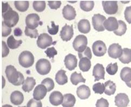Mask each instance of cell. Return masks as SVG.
Instances as JSON below:
<instances>
[{
	"instance_id": "6da1fadb",
	"label": "cell",
	"mask_w": 131,
	"mask_h": 107,
	"mask_svg": "<svg viewBox=\"0 0 131 107\" xmlns=\"http://www.w3.org/2000/svg\"><path fill=\"white\" fill-rule=\"evenodd\" d=\"M2 17L3 22L7 26L12 28L14 27L19 20L18 14L13 10V9L7 3H2Z\"/></svg>"
},
{
	"instance_id": "7a4b0ae2",
	"label": "cell",
	"mask_w": 131,
	"mask_h": 107,
	"mask_svg": "<svg viewBox=\"0 0 131 107\" xmlns=\"http://www.w3.org/2000/svg\"><path fill=\"white\" fill-rule=\"evenodd\" d=\"M5 73L9 83L15 86L23 84L25 81L23 74L20 72H18L16 68L13 65L7 66Z\"/></svg>"
},
{
	"instance_id": "3957f363",
	"label": "cell",
	"mask_w": 131,
	"mask_h": 107,
	"mask_svg": "<svg viewBox=\"0 0 131 107\" xmlns=\"http://www.w3.org/2000/svg\"><path fill=\"white\" fill-rule=\"evenodd\" d=\"M18 62L22 67L28 68L33 65L34 63V57L29 51H23L18 57Z\"/></svg>"
},
{
	"instance_id": "277c9868",
	"label": "cell",
	"mask_w": 131,
	"mask_h": 107,
	"mask_svg": "<svg viewBox=\"0 0 131 107\" xmlns=\"http://www.w3.org/2000/svg\"><path fill=\"white\" fill-rule=\"evenodd\" d=\"M88 40L87 37L83 35H79L74 40L73 46L75 51L81 53L87 48Z\"/></svg>"
},
{
	"instance_id": "5b68a950",
	"label": "cell",
	"mask_w": 131,
	"mask_h": 107,
	"mask_svg": "<svg viewBox=\"0 0 131 107\" xmlns=\"http://www.w3.org/2000/svg\"><path fill=\"white\" fill-rule=\"evenodd\" d=\"M37 72L41 75H46L49 73L51 70V64L49 60L46 59H41L36 64Z\"/></svg>"
},
{
	"instance_id": "8992f818",
	"label": "cell",
	"mask_w": 131,
	"mask_h": 107,
	"mask_svg": "<svg viewBox=\"0 0 131 107\" xmlns=\"http://www.w3.org/2000/svg\"><path fill=\"white\" fill-rule=\"evenodd\" d=\"M106 20L105 16L96 14H94L92 17V25L94 29L97 32H103L105 31L104 23Z\"/></svg>"
},
{
	"instance_id": "52a82bcc",
	"label": "cell",
	"mask_w": 131,
	"mask_h": 107,
	"mask_svg": "<svg viewBox=\"0 0 131 107\" xmlns=\"http://www.w3.org/2000/svg\"><path fill=\"white\" fill-rule=\"evenodd\" d=\"M53 44L51 36L47 33L41 34L37 40V45L41 49H45Z\"/></svg>"
},
{
	"instance_id": "ba28073f",
	"label": "cell",
	"mask_w": 131,
	"mask_h": 107,
	"mask_svg": "<svg viewBox=\"0 0 131 107\" xmlns=\"http://www.w3.org/2000/svg\"><path fill=\"white\" fill-rule=\"evenodd\" d=\"M102 4L104 11L107 14H115L118 11V2L116 1H103Z\"/></svg>"
},
{
	"instance_id": "9c48e42d",
	"label": "cell",
	"mask_w": 131,
	"mask_h": 107,
	"mask_svg": "<svg viewBox=\"0 0 131 107\" xmlns=\"http://www.w3.org/2000/svg\"><path fill=\"white\" fill-rule=\"evenodd\" d=\"M27 27L31 30H36L40 24V18L38 14L32 13L28 14L26 18Z\"/></svg>"
},
{
	"instance_id": "30bf717a",
	"label": "cell",
	"mask_w": 131,
	"mask_h": 107,
	"mask_svg": "<svg viewBox=\"0 0 131 107\" xmlns=\"http://www.w3.org/2000/svg\"><path fill=\"white\" fill-rule=\"evenodd\" d=\"M93 52L95 56L102 57L106 54L107 47L104 42L101 40L95 41L92 45Z\"/></svg>"
},
{
	"instance_id": "8fae6325",
	"label": "cell",
	"mask_w": 131,
	"mask_h": 107,
	"mask_svg": "<svg viewBox=\"0 0 131 107\" xmlns=\"http://www.w3.org/2000/svg\"><path fill=\"white\" fill-rule=\"evenodd\" d=\"M123 49L119 44H112L109 46L108 53L109 56L113 59L119 58L123 53Z\"/></svg>"
},
{
	"instance_id": "7c38bea8",
	"label": "cell",
	"mask_w": 131,
	"mask_h": 107,
	"mask_svg": "<svg viewBox=\"0 0 131 107\" xmlns=\"http://www.w3.org/2000/svg\"><path fill=\"white\" fill-rule=\"evenodd\" d=\"M74 35V31L73 25L69 26L65 25L60 32V36L62 40L64 41L71 40Z\"/></svg>"
},
{
	"instance_id": "4fadbf2b",
	"label": "cell",
	"mask_w": 131,
	"mask_h": 107,
	"mask_svg": "<svg viewBox=\"0 0 131 107\" xmlns=\"http://www.w3.org/2000/svg\"><path fill=\"white\" fill-rule=\"evenodd\" d=\"M93 76L95 77V82L100 80H105V67L101 64H96L94 66L93 70Z\"/></svg>"
},
{
	"instance_id": "5bb4252c",
	"label": "cell",
	"mask_w": 131,
	"mask_h": 107,
	"mask_svg": "<svg viewBox=\"0 0 131 107\" xmlns=\"http://www.w3.org/2000/svg\"><path fill=\"white\" fill-rule=\"evenodd\" d=\"M65 66L70 71H72L77 66L78 60L75 55L72 54H68L65 57L64 60Z\"/></svg>"
},
{
	"instance_id": "9a60e30c",
	"label": "cell",
	"mask_w": 131,
	"mask_h": 107,
	"mask_svg": "<svg viewBox=\"0 0 131 107\" xmlns=\"http://www.w3.org/2000/svg\"><path fill=\"white\" fill-rule=\"evenodd\" d=\"M47 92V89L45 85L42 84H39L36 86L34 90V99L37 101H41L45 98Z\"/></svg>"
},
{
	"instance_id": "2e32d148",
	"label": "cell",
	"mask_w": 131,
	"mask_h": 107,
	"mask_svg": "<svg viewBox=\"0 0 131 107\" xmlns=\"http://www.w3.org/2000/svg\"><path fill=\"white\" fill-rule=\"evenodd\" d=\"M129 102L128 96L125 93H120L115 97V104L118 107H127Z\"/></svg>"
},
{
	"instance_id": "e0dca14e",
	"label": "cell",
	"mask_w": 131,
	"mask_h": 107,
	"mask_svg": "<svg viewBox=\"0 0 131 107\" xmlns=\"http://www.w3.org/2000/svg\"><path fill=\"white\" fill-rule=\"evenodd\" d=\"M104 26L105 29L108 31L114 32L118 30L119 27V23L115 17H109L105 21Z\"/></svg>"
},
{
	"instance_id": "ac0fdd59",
	"label": "cell",
	"mask_w": 131,
	"mask_h": 107,
	"mask_svg": "<svg viewBox=\"0 0 131 107\" xmlns=\"http://www.w3.org/2000/svg\"><path fill=\"white\" fill-rule=\"evenodd\" d=\"M62 14L65 19L73 20L76 17L77 13L75 8L71 5L65 6L62 9Z\"/></svg>"
},
{
	"instance_id": "d6986e66",
	"label": "cell",
	"mask_w": 131,
	"mask_h": 107,
	"mask_svg": "<svg viewBox=\"0 0 131 107\" xmlns=\"http://www.w3.org/2000/svg\"><path fill=\"white\" fill-rule=\"evenodd\" d=\"M49 99L50 103L51 104L54 106H58L62 103L63 96L60 91H55L50 95Z\"/></svg>"
},
{
	"instance_id": "ffe728a7",
	"label": "cell",
	"mask_w": 131,
	"mask_h": 107,
	"mask_svg": "<svg viewBox=\"0 0 131 107\" xmlns=\"http://www.w3.org/2000/svg\"><path fill=\"white\" fill-rule=\"evenodd\" d=\"M77 94L79 98L81 100H86L91 95V90L88 86L82 85L77 88Z\"/></svg>"
},
{
	"instance_id": "44dd1931",
	"label": "cell",
	"mask_w": 131,
	"mask_h": 107,
	"mask_svg": "<svg viewBox=\"0 0 131 107\" xmlns=\"http://www.w3.org/2000/svg\"><path fill=\"white\" fill-rule=\"evenodd\" d=\"M24 101V96L19 91H14L10 95V101L12 103L15 105L21 104Z\"/></svg>"
},
{
	"instance_id": "7402d4cb",
	"label": "cell",
	"mask_w": 131,
	"mask_h": 107,
	"mask_svg": "<svg viewBox=\"0 0 131 107\" xmlns=\"http://www.w3.org/2000/svg\"><path fill=\"white\" fill-rule=\"evenodd\" d=\"M36 85L35 80L32 77H27L22 84V89L25 92H30Z\"/></svg>"
},
{
	"instance_id": "603a6c76",
	"label": "cell",
	"mask_w": 131,
	"mask_h": 107,
	"mask_svg": "<svg viewBox=\"0 0 131 107\" xmlns=\"http://www.w3.org/2000/svg\"><path fill=\"white\" fill-rule=\"evenodd\" d=\"M78 28L79 32L83 34H87L91 31L90 21L87 19H82L78 22Z\"/></svg>"
},
{
	"instance_id": "cb8c5ba5",
	"label": "cell",
	"mask_w": 131,
	"mask_h": 107,
	"mask_svg": "<svg viewBox=\"0 0 131 107\" xmlns=\"http://www.w3.org/2000/svg\"><path fill=\"white\" fill-rule=\"evenodd\" d=\"M76 99L71 94H67L63 95V100L62 103L63 107H73L75 104Z\"/></svg>"
},
{
	"instance_id": "d4e9b609",
	"label": "cell",
	"mask_w": 131,
	"mask_h": 107,
	"mask_svg": "<svg viewBox=\"0 0 131 107\" xmlns=\"http://www.w3.org/2000/svg\"><path fill=\"white\" fill-rule=\"evenodd\" d=\"M66 72L63 70H60L56 74L55 81L58 84L62 85L68 82V77Z\"/></svg>"
},
{
	"instance_id": "484cf974",
	"label": "cell",
	"mask_w": 131,
	"mask_h": 107,
	"mask_svg": "<svg viewBox=\"0 0 131 107\" xmlns=\"http://www.w3.org/2000/svg\"><path fill=\"white\" fill-rule=\"evenodd\" d=\"M105 94L108 96L114 95L116 91V84L111 81H108L104 84Z\"/></svg>"
},
{
	"instance_id": "4316f807",
	"label": "cell",
	"mask_w": 131,
	"mask_h": 107,
	"mask_svg": "<svg viewBox=\"0 0 131 107\" xmlns=\"http://www.w3.org/2000/svg\"><path fill=\"white\" fill-rule=\"evenodd\" d=\"M123 50V53L119 58V60L123 64H129L131 62V49L124 48Z\"/></svg>"
},
{
	"instance_id": "83f0119b",
	"label": "cell",
	"mask_w": 131,
	"mask_h": 107,
	"mask_svg": "<svg viewBox=\"0 0 131 107\" xmlns=\"http://www.w3.org/2000/svg\"><path fill=\"white\" fill-rule=\"evenodd\" d=\"M120 77L123 81L126 83L131 81V68L125 67L121 70L120 72Z\"/></svg>"
},
{
	"instance_id": "f1b7e54d",
	"label": "cell",
	"mask_w": 131,
	"mask_h": 107,
	"mask_svg": "<svg viewBox=\"0 0 131 107\" xmlns=\"http://www.w3.org/2000/svg\"><path fill=\"white\" fill-rule=\"evenodd\" d=\"M79 66L82 71H88L91 67V62L90 59L87 58H82L80 59V62H79Z\"/></svg>"
},
{
	"instance_id": "f546056e",
	"label": "cell",
	"mask_w": 131,
	"mask_h": 107,
	"mask_svg": "<svg viewBox=\"0 0 131 107\" xmlns=\"http://www.w3.org/2000/svg\"><path fill=\"white\" fill-rule=\"evenodd\" d=\"M71 82L74 85H77L79 83H85L86 79L84 78L81 73H78L77 72H73L71 76Z\"/></svg>"
},
{
	"instance_id": "4dcf8cb0",
	"label": "cell",
	"mask_w": 131,
	"mask_h": 107,
	"mask_svg": "<svg viewBox=\"0 0 131 107\" xmlns=\"http://www.w3.org/2000/svg\"><path fill=\"white\" fill-rule=\"evenodd\" d=\"M7 45L10 49L14 50L17 48L22 43V41L21 40H16L13 35H10L7 39Z\"/></svg>"
},
{
	"instance_id": "1f68e13d",
	"label": "cell",
	"mask_w": 131,
	"mask_h": 107,
	"mask_svg": "<svg viewBox=\"0 0 131 107\" xmlns=\"http://www.w3.org/2000/svg\"><path fill=\"white\" fill-rule=\"evenodd\" d=\"M14 5L17 10L21 12H25L28 9L29 3L28 1H15Z\"/></svg>"
},
{
	"instance_id": "d6a6232c",
	"label": "cell",
	"mask_w": 131,
	"mask_h": 107,
	"mask_svg": "<svg viewBox=\"0 0 131 107\" xmlns=\"http://www.w3.org/2000/svg\"><path fill=\"white\" fill-rule=\"evenodd\" d=\"M80 7L83 11L90 12L94 7V2L93 1H81Z\"/></svg>"
},
{
	"instance_id": "836d02e7",
	"label": "cell",
	"mask_w": 131,
	"mask_h": 107,
	"mask_svg": "<svg viewBox=\"0 0 131 107\" xmlns=\"http://www.w3.org/2000/svg\"><path fill=\"white\" fill-rule=\"evenodd\" d=\"M119 27L118 30L114 31V33L118 36H122L125 34L127 31V26H126L125 22L122 20H119Z\"/></svg>"
},
{
	"instance_id": "e575fe53",
	"label": "cell",
	"mask_w": 131,
	"mask_h": 107,
	"mask_svg": "<svg viewBox=\"0 0 131 107\" xmlns=\"http://www.w3.org/2000/svg\"><path fill=\"white\" fill-rule=\"evenodd\" d=\"M46 2L43 1H35L33 2V8L37 12H42L46 8Z\"/></svg>"
},
{
	"instance_id": "d590c367",
	"label": "cell",
	"mask_w": 131,
	"mask_h": 107,
	"mask_svg": "<svg viewBox=\"0 0 131 107\" xmlns=\"http://www.w3.org/2000/svg\"><path fill=\"white\" fill-rule=\"evenodd\" d=\"M41 84L45 85L47 89L48 92H49L52 90L54 88V83L52 79L50 78H46L43 80L41 82Z\"/></svg>"
},
{
	"instance_id": "8d00e7d4",
	"label": "cell",
	"mask_w": 131,
	"mask_h": 107,
	"mask_svg": "<svg viewBox=\"0 0 131 107\" xmlns=\"http://www.w3.org/2000/svg\"><path fill=\"white\" fill-rule=\"evenodd\" d=\"M106 72L108 73L110 75H114L118 72V66L117 63L114 64L111 63L108 64L106 67Z\"/></svg>"
},
{
	"instance_id": "74e56055",
	"label": "cell",
	"mask_w": 131,
	"mask_h": 107,
	"mask_svg": "<svg viewBox=\"0 0 131 107\" xmlns=\"http://www.w3.org/2000/svg\"><path fill=\"white\" fill-rule=\"evenodd\" d=\"M93 90L95 94H102L105 91V85L104 83H97L93 86Z\"/></svg>"
},
{
	"instance_id": "f35d334b",
	"label": "cell",
	"mask_w": 131,
	"mask_h": 107,
	"mask_svg": "<svg viewBox=\"0 0 131 107\" xmlns=\"http://www.w3.org/2000/svg\"><path fill=\"white\" fill-rule=\"evenodd\" d=\"M25 33L26 36H30L31 38H36L39 37L38 31L36 30H31L27 26L25 28Z\"/></svg>"
},
{
	"instance_id": "ab89813d",
	"label": "cell",
	"mask_w": 131,
	"mask_h": 107,
	"mask_svg": "<svg viewBox=\"0 0 131 107\" xmlns=\"http://www.w3.org/2000/svg\"><path fill=\"white\" fill-rule=\"evenodd\" d=\"M78 56L80 59L82 58H87L89 59H91L92 58V54L91 50L89 47H87L86 50L81 53H78Z\"/></svg>"
},
{
	"instance_id": "60d3db41",
	"label": "cell",
	"mask_w": 131,
	"mask_h": 107,
	"mask_svg": "<svg viewBox=\"0 0 131 107\" xmlns=\"http://www.w3.org/2000/svg\"><path fill=\"white\" fill-rule=\"evenodd\" d=\"M51 27H50L49 26H47L48 32V33L51 35H56L59 31V25H56L54 21L51 22Z\"/></svg>"
},
{
	"instance_id": "b9f144b4",
	"label": "cell",
	"mask_w": 131,
	"mask_h": 107,
	"mask_svg": "<svg viewBox=\"0 0 131 107\" xmlns=\"http://www.w3.org/2000/svg\"><path fill=\"white\" fill-rule=\"evenodd\" d=\"M11 28L7 26L4 22H2V36L3 37H7L11 33Z\"/></svg>"
},
{
	"instance_id": "7bdbcfd3",
	"label": "cell",
	"mask_w": 131,
	"mask_h": 107,
	"mask_svg": "<svg viewBox=\"0 0 131 107\" xmlns=\"http://www.w3.org/2000/svg\"><path fill=\"white\" fill-rule=\"evenodd\" d=\"M27 107H42V104L41 101H37L34 99H32L28 102Z\"/></svg>"
},
{
	"instance_id": "ee69618b",
	"label": "cell",
	"mask_w": 131,
	"mask_h": 107,
	"mask_svg": "<svg viewBox=\"0 0 131 107\" xmlns=\"http://www.w3.org/2000/svg\"><path fill=\"white\" fill-rule=\"evenodd\" d=\"M45 52L47 54V56L49 58H54L55 55H57L58 54L57 51L54 47L48 48L46 51H45Z\"/></svg>"
},
{
	"instance_id": "f6af8a7d",
	"label": "cell",
	"mask_w": 131,
	"mask_h": 107,
	"mask_svg": "<svg viewBox=\"0 0 131 107\" xmlns=\"http://www.w3.org/2000/svg\"><path fill=\"white\" fill-rule=\"evenodd\" d=\"M48 6L51 9L57 10L61 5V2L60 1H48Z\"/></svg>"
},
{
	"instance_id": "bcb514c9",
	"label": "cell",
	"mask_w": 131,
	"mask_h": 107,
	"mask_svg": "<svg viewBox=\"0 0 131 107\" xmlns=\"http://www.w3.org/2000/svg\"><path fill=\"white\" fill-rule=\"evenodd\" d=\"M96 107H109V103L107 100L101 98L96 101Z\"/></svg>"
},
{
	"instance_id": "7dc6e473",
	"label": "cell",
	"mask_w": 131,
	"mask_h": 107,
	"mask_svg": "<svg viewBox=\"0 0 131 107\" xmlns=\"http://www.w3.org/2000/svg\"><path fill=\"white\" fill-rule=\"evenodd\" d=\"M125 18L126 20L129 24H131V6L127 7L124 13Z\"/></svg>"
},
{
	"instance_id": "c3c4849f",
	"label": "cell",
	"mask_w": 131,
	"mask_h": 107,
	"mask_svg": "<svg viewBox=\"0 0 131 107\" xmlns=\"http://www.w3.org/2000/svg\"><path fill=\"white\" fill-rule=\"evenodd\" d=\"M8 45L6 44L5 42L2 41V57H6L9 53V49L8 47Z\"/></svg>"
},
{
	"instance_id": "681fc988",
	"label": "cell",
	"mask_w": 131,
	"mask_h": 107,
	"mask_svg": "<svg viewBox=\"0 0 131 107\" xmlns=\"http://www.w3.org/2000/svg\"><path fill=\"white\" fill-rule=\"evenodd\" d=\"M14 34L16 36H20L22 34V31L20 28H16L14 31Z\"/></svg>"
},
{
	"instance_id": "f907efd6",
	"label": "cell",
	"mask_w": 131,
	"mask_h": 107,
	"mask_svg": "<svg viewBox=\"0 0 131 107\" xmlns=\"http://www.w3.org/2000/svg\"><path fill=\"white\" fill-rule=\"evenodd\" d=\"M126 85H127L128 87H131V81L129 82H128V83H126Z\"/></svg>"
},
{
	"instance_id": "816d5d0a",
	"label": "cell",
	"mask_w": 131,
	"mask_h": 107,
	"mask_svg": "<svg viewBox=\"0 0 131 107\" xmlns=\"http://www.w3.org/2000/svg\"><path fill=\"white\" fill-rule=\"evenodd\" d=\"M2 107H13L12 105H9V104H6V105H4L2 106Z\"/></svg>"
},
{
	"instance_id": "f5cc1de1",
	"label": "cell",
	"mask_w": 131,
	"mask_h": 107,
	"mask_svg": "<svg viewBox=\"0 0 131 107\" xmlns=\"http://www.w3.org/2000/svg\"><path fill=\"white\" fill-rule=\"evenodd\" d=\"M18 107H26V106H18Z\"/></svg>"
}]
</instances>
